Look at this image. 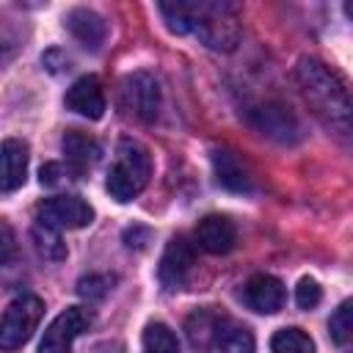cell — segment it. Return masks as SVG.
<instances>
[{
	"label": "cell",
	"instance_id": "277c9868",
	"mask_svg": "<svg viewBox=\"0 0 353 353\" xmlns=\"http://www.w3.org/2000/svg\"><path fill=\"white\" fill-rule=\"evenodd\" d=\"M149 176H152L149 149L132 138H121L116 146V160L108 171V182H105L108 193L121 204L132 201L149 185Z\"/></svg>",
	"mask_w": 353,
	"mask_h": 353
},
{
	"label": "cell",
	"instance_id": "7402d4cb",
	"mask_svg": "<svg viewBox=\"0 0 353 353\" xmlns=\"http://www.w3.org/2000/svg\"><path fill=\"white\" fill-rule=\"evenodd\" d=\"M323 301V290L314 279H301L298 287H295V303L301 309H314L317 303Z\"/></svg>",
	"mask_w": 353,
	"mask_h": 353
},
{
	"label": "cell",
	"instance_id": "30bf717a",
	"mask_svg": "<svg viewBox=\"0 0 353 353\" xmlns=\"http://www.w3.org/2000/svg\"><path fill=\"white\" fill-rule=\"evenodd\" d=\"M243 301L248 303V309H254L259 314H276L287 301V290H284L281 279H276L270 273H256L245 281Z\"/></svg>",
	"mask_w": 353,
	"mask_h": 353
},
{
	"label": "cell",
	"instance_id": "ba28073f",
	"mask_svg": "<svg viewBox=\"0 0 353 353\" xmlns=\"http://www.w3.org/2000/svg\"><path fill=\"white\" fill-rule=\"evenodd\" d=\"M121 105L132 116H138L143 121H152L157 116V110H160V85H157V80L152 74H146V72H135V74L124 77V83H121Z\"/></svg>",
	"mask_w": 353,
	"mask_h": 353
},
{
	"label": "cell",
	"instance_id": "9c48e42d",
	"mask_svg": "<svg viewBox=\"0 0 353 353\" xmlns=\"http://www.w3.org/2000/svg\"><path fill=\"white\" fill-rule=\"evenodd\" d=\"M193 259H196V251H193V243H188L185 237H171L163 256H160V265H157V279L160 284L174 292V290H182L190 270H193Z\"/></svg>",
	"mask_w": 353,
	"mask_h": 353
},
{
	"label": "cell",
	"instance_id": "ffe728a7",
	"mask_svg": "<svg viewBox=\"0 0 353 353\" xmlns=\"http://www.w3.org/2000/svg\"><path fill=\"white\" fill-rule=\"evenodd\" d=\"M328 331H331V339L339 345L353 342V298H347L336 306V312L328 320Z\"/></svg>",
	"mask_w": 353,
	"mask_h": 353
},
{
	"label": "cell",
	"instance_id": "d4e9b609",
	"mask_svg": "<svg viewBox=\"0 0 353 353\" xmlns=\"http://www.w3.org/2000/svg\"><path fill=\"white\" fill-rule=\"evenodd\" d=\"M0 229H3V265H8L11 254H14V234H11L8 223H0Z\"/></svg>",
	"mask_w": 353,
	"mask_h": 353
},
{
	"label": "cell",
	"instance_id": "484cf974",
	"mask_svg": "<svg viewBox=\"0 0 353 353\" xmlns=\"http://www.w3.org/2000/svg\"><path fill=\"white\" fill-rule=\"evenodd\" d=\"M345 14L353 19V0H350V3H345Z\"/></svg>",
	"mask_w": 353,
	"mask_h": 353
},
{
	"label": "cell",
	"instance_id": "8992f818",
	"mask_svg": "<svg viewBox=\"0 0 353 353\" xmlns=\"http://www.w3.org/2000/svg\"><path fill=\"white\" fill-rule=\"evenodd\" d=\"M94 221V210L80 196H50L36 207V223L63 232V229H83Z\"/></svg>",
	"mask_w": 353,
	"mask_h": 353
},
{
	"label": "cell",
	"instance_id": "d6986e66",
	"mask_svg": "<svg viewBox=\"0 0 353 353\" xmlns=\"http://www.w3.org/2000/svg\"><path fill=\"white\" fill-rule=\"evenodd\" d=\"M143 353H179V342L165 323H149L143 331Z\"/></svg>",
	"mask_w": 353,
	"mask_h": 353
},
{
	"label": "cell",
	"instance_id": "3957f363",
	"mask_svg": "<svg viewBox=\"0 0 353 353\" xmlns=\"http://www.w3.org/2000/svg\"><path fill=\"white\" fill-rule=\"evenodd\" d=\"M188 339L199 353H254L251 331L221 309H196L185 320Z\"/></svg>",
	"mask_w": 353,
	"mask_h": 353
},
{
	"label": "cell",
	"instance_id": "7a4b0ae2",
	"mask_svg": "<svg viewBox=\"0 0 353 353\" xmlns=\"http://www.w3.org/2000/svg\"><path fill=\"white\" fill-rule=\"evenodd\" d=\"M171 33H190L210 50H234L240 41V19L234 6L218 0H176L157 6Z\"/></svg>",
	"mask_w": 353,
	"mask_h": 353
},
{
	"label": "cell",
	"instance_id": "603a6c76",
	"mask_svg": "<svg viewBox=\"0 0 353 353\" xmlns=\"http://www.w3.org/2000/svg\"><path fill=\"white\" fill-rule=\"evenodd\" d=\"M108 287H110V279H105V276H88V279H80L77 292H80L83 298L94 301V298H102V295L108 292Z\"/></svg>",
	"mask_w": 353,
	"mask_h": 353
},
{
	"label": "cell",
	"instance_id": "52a82bcc",
	"mask_svg": "<svg viewBox=\"0 0 353 353\" xmlns=\"http://www.w3.org/2000/svg\"><path fill=\"white\" fill-rule=\"evenodd\" d=\"M94 323V314L91 309L85 306H69L63 309L44 331L41 336V345H39V353H72V345L80 334H85Z\"/></svg>",
	"mask_w": 353,
	"mask_h": 353
},
{
	"label": "cell",
	"instance_id": "5bb4252c",
	"mask_svg": "<svg viewBox=\"0 0 353 353\" xmlns=\"http://www.w3.org/2000/svg\"><path fill=\"white\" fill-rule=\"evenodd\" d=\"M63 154H66L69 171L85 174V171H91V168L97 165V160H99V143H97L91 135L80 132V130H69V132L63 135Z\"/></svg>",
	"mask_w": 353,
	"mask_h": 353
},
{
	"label": "cell",
	"instance_id": "7c38bea8",
	"mask_svg": "<svg viewBox=\"0 0 353 353\" xmlns=\"http://www.w3.org/2000/svg\"><path fill=\"white\" fill-rule=\"evenodd\" d=\"M196 243L207 254H229L237 243L234 223L226 215H207L196 226Z\"/></svg>",
	"mask_w": 353,
	"mask_h": 353
},
{
	"label": "cell",
	"instance_id": "ac0fdd59",
	"mask_svg": "<svg viewBox=\"0 0 353 353\" xmlns=\"http://www.w3.org/2000/svg\"><path fill=\"white\" fill-rule=\"evenodd\" d=\"M270 353H314V342L301 328H281L270 339Z\"/></svg>",
	"mask_w": 353,
	"mask_h": 353
},
{
	"label": "cell",
	"instance_id": "2e32d148",
	"mask_svg": "<svg viewBox=\"0 0 353 353\" xmlns=\"http://www.w3.org/2000/svg\"><path fill=\"white\" fill-rule=\"evenodd\" d=\"M212 165H215V176L223 188L234 190V193H245L251 190V176L245 171V165L240 163V157L229 149H212Z\"/></svg>",
	"mask_w": 353,
	"mask_h": 353
},
{
	"label": "cell",
	"instance_id": "6da1fadb",
	"mask_svg": "<svg viewBox=\"0 0 353 353\" xmlns=\"http://www.w3.org/2000/svg\"><path fill=\"white\" fill-rule=\"evenodd\" d=\"M295 80L323 127L339 143L353 149V97L347 85L317 58H301L295 66Z\"/></svg>",
	"mask_w": 353,
	"mask_h": 353
},
{
	"label": "cell",
	"instance_id": "8fae6325",
	"mask_svg": "<svg viewBox=\"0 0 353 353\" xmlns=\"http://www.w3.org/2000/svg\"><path fill=\"white\" fill-rule=\"evenodd\" d=\"M66 108L83 119H102L105 113V88L99 83L97 74H85L80 80H74L66 91Z\"/></svg>",
	"mask_w": 353,
	"mask_h": 353
},
{
	"label": "cell",
	"instance_id": "44dd1931",
	"mask_svg": "<svg viewBox=\"0 0 353 353\" xmlns=\"http://www.w3.org/2000/svg\"><path fill=\"white\" fill-rule=\"evenodd\" d=\"M33 240H36V248H39V254L44 259H63L66 256V248L61 243V232L36 223L33 226Z\"/></svg>",
	"mask_w": 353,
	"mask_h": 353
},
{
	"label": "cell",
	"instance_id": "cb8c5ba5",
	"mask_svg": "<svg viewBox=\"0 0 353 353\" xmlns=\"http://www.w3.org/2000/svg\"><path fill=\"white\" fill-rule=\"evenodd\" d=\"M39 176H41V185H58L61 182V165L58 163H47V165H41Z\"/></svg>",
	"mask_w": 353,
	"mask_h": 353
},
{
	"label": "cell",
	"instance_id": "5b68a950",
	"mask_svg": "<svg viewBox=\"0 0 353 353\" xmlns=\"http://www.w3.org/2000/svg\"><path fill=\"white\" fill-rule=\"evenodd\" d=\"M44 317V303L39 295H17L6 312H3V323H0V347L3 350H17L22 347L39 328Z\"/></svg>",
	"mask_w": 353,
	"mask_h": 353
},
{
	"label": "cell",
	"instance_id": "4fadbf2b",
	"mask_svg": "<svg viewBox=\"0 0 353 353\" xmlns=\"http://www.w3.org/2000/svg\"><path fill=\"white\" fill-rule=\"evenodd\" d=\"M0 157H3V176H0L3 193H14L17 188L25 185V176H28V160H30L28 143L19 138H6Z\"/></svg>",
	"mask_w": 353,
	"mask_h": 353
},
{
	"label": "cell",
	"instance_id": "9a60e30c",
	"mask_svg": "<svg viewBox=\"0 0 353 353\" xmlns=\"http://www.w3.org/2000/svg\"><path fill=\"white\" fill-rule=\"evenodd\" d=\"M66 28L69 33L83 44V47H91V50H99V44L105 41L108 36V25L99 14L88 11V8H74L69 11L66 17Z\"/></svg>",
	"mask_w": 353,
	"mask_h": 353
},
{
	"label": "cell",
	"instance_id": "e0dca14e",
	"mask_svg": "<svg viewBox=\"0 0 353 353\" xmlns=\"http://www.w3.org/2000/svg\"><path fill=\"white\" fill-rule=\"evenodd\" d=\"M254 113L259 116L256 127H259L262 132H268V135H276V138L287 141V138H290V132H298L295 119H292V116H287L281 108H259V110H254Z\"/></svg>",
	"mask_w": 353,
	"mask_h": 353
}]
</instances>
